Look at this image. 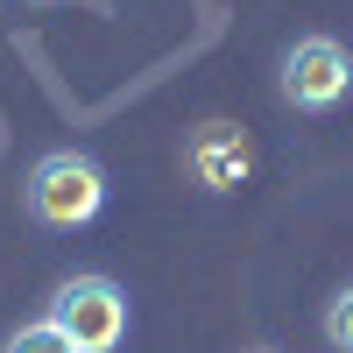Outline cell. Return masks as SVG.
<instances>
[{
  "mask_svg": "<svg viewBox=\"0 0 353 353\" xmlns=\"http://www.w3.org/2000/svg\"><path fill=\"white\" fill-rule=\"evenodd\" d=\"M325 346H332V353H353V283L325 304Z\"/></svg>",
  "mask_w": 353,
  "mask_h": 353,
  "instance_id": "6",
  "label": "cell"
},
{
  "mask_svg": "<svg viewBox=\"0 0 353 353\" xmlns=\"http://www.w3.org/2000/svg\"><path fill=\"white\" fill-rule=\"evenodd\" d=\"M50 325L64 332L78 353H121V339H128V290L113 283V276H64L50 290Z\"/></svg>",
  "mask_w": 353,
  "mask_h": 353,
  "instance_id": "2",
  "label": "cell"
},
{
  "mask_svg": "<svg viewBox=\"0 0 353 353\" xmlns=\"http://www.w3.org/2000/svg\"><path fill=\"white\" fill-rule=\"evenodd\" d=\"M21 205H28V219L50 226V233H78V226H92L106 212V170L99 156H85V149H50L28 163L21 176Z\"/></svg>",
  "mask_w": 353,
  "mask_h": 353,
  "instance_id": "1",
  "label": "cell"
},
{
  "mask_svg": "<svg viewBox=\"0 0 353 353\" xmlns=\"http://www.w3.org/2000/svg\"><path fill=\"white\" fill-rule=\"evenodd\" d=\"M184 170H191V184H198V191L226 198V191H241V184H248V170H254V141L233 128V121H205V128L184 141Z\"/></svg>",
  "mask_w": 353,
  "mask_h": 353,
  "instance_id": "4",
  "label": "cell"
},
{
  "mask_svg": "<svg viewBox=\"0 0 353 353\" xmlns=\"http://www.w3.org/2000/svg\"><path fill=\"white\" fill-rule=\"evenodd\" d=\"M248 353H276V346H248Z\"/></svg>",
  "mask_w": 353,
  "mask_h": 353,
  "instance_id": "7",
  "label": "cell"
},
{
  "mask_svg": "<svg viewBox=\"0 0 353 353\" xmlns=\"http://www.w3.org/2000/svg\"><path fill=\"white\" fill-rule=\"evenodd\" d=\"M0 353H78V346H71L64 332H57L50 318H36V325H21V332H14L8 346H0Z\"/></svg>",
  "mask_w": 353,
  "mask_h": 353,
  "instance_id": "5",
  "label": "cell"
},
{
  "mask_svg": "<svg viewBox=\"0 0 353 353\" xmlns=\"http://www.w3.org/2000/svg\"><path fill=\"white\" fill-rule=\"evenodd\" d=\"M353 92V50L339 36H297L276 64V99L290 113H332Z\"/></svg>",
  "mask_w": 353,
  "mask_h": 353,
  "instance_id": "3",
  "label": "cell"
}]
</instances>
